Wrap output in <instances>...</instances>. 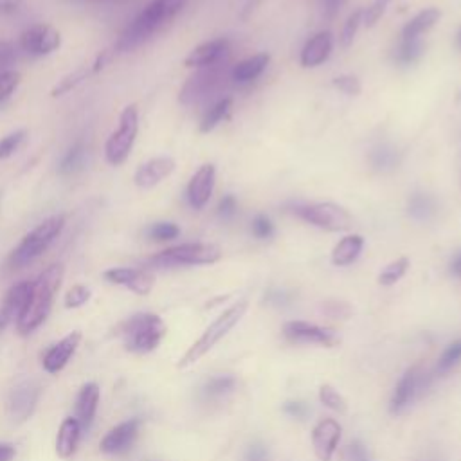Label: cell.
Instances as JSON below:
<instances>
[{
	"label": "cell",
	"mask_w": 461,
	"mask_h": 461,
	"mask_svg": "<svg viewBox=\"0 0 461 461\" xmlns=\"http://www.w3.org/2000/svg\"><path fill=\"white\" fill-rule=\"evenodd\" d=\"M188 4V0H152L125 28L114 53H130L161 33Z\"/></svg>",
	"instance_id": "1"
},
{
	"label": "cell",
	"mask_w": 461,
	"mask_h": 461,
	"mask_svg": "<svg viewBox=\"0 0 461 461\" xmlns=\"http://www.w3.org/2000/svg\"><path fill=\"white\" fill-rule=\"evenodd\" d=\"M62 279H64V267L51 265L33 281L30 299L17 317V328L22 335L35 332L48 319L53 308L55 296L62 285Z\"/></svg>",
	"instance_id": "2"
},
{
	"label": "cell",
	"mask_w": 461,
	"mask_h": 461,
	"mask_svg": "<svg viewBox=\"0 0 461 461\" xmlns=\"http://www.w3.org/2000/svg\"><path fill=\"white\" fill-rule=\"evenodd\" d=\"M249 308V301L247 299H240L235 305H231L227 310H224L208 328L206 332L190 346V350L182 355V359L179 360V368L186 369L190 366H193L195 362H199L206 353H209L245 315Z\"/></svg>",
	"instance_id": "3"
},
{
	"label": "cell",
	"mask_w": 461,
	"mask_h": 461,
	"mask_svg": "<svg viewBox=\"0 0 461 461\" xmlns=\"http://www.w3.org/2000/svg\"><path fill=\"white\" fill-rule=\"evenodd\" d=\"M229 80H231L229 58L215 66L200 67L193 76H190V80L181 89L179 102L186 107L206 103L211 98H215Z\"/></svg>",
	"instance_id": "4"
},
{
	"label": "cell",
	"mask_w": 461,
	"mask_h": 461,
	"mask_svg": "<svg viewBox=\"0 0 461 461\" xmlns=\"http://www.w3.org/2000/svg\"><path fill=\"white\" fill-rule=\"evenodd\" d=\"M64 227H66V215H55L40 222L33 231H30L22 238L19 247L12 253L10 265L13 269H21L35 262L37 258H40L51 247V244L62 235Z\"/></svg>",
	"instance_id": "5"
},
{
	"label": "cell",
	"mask_w": 461,
	"mask_h": 461,
	"mask_svg": "<svg viewBox=\"0 0 461 461\" xmlns=\"http://www.w3.org/2000/svg\"><path fill=\"white\" fill-rule=\"evenodd\" d=\"M121 335L129 351L150 353L166 335V323L157 314L141 312L121 324Z\"/></svg>",
	"instance_id": "6"
},
{
	"label": "cell",
	"mask_w": 461,
	"mask_h": 461,
	"mask_svg": "<svg viewBox=\"0 0 461 461\" xmlns=\"http://www.w3.org/2000/svg\"><path fill=\"white\" fill-rule=\"evenodd\" d=\"M222 258V251L215 244L191 242L173 245L150 258V263L161 269L184 267V265H213Z\"/></svg>",
	"instance_id": "7"
},
{
	"label": "cell",
	"mask_w": 461,
	"mask_h": 461,
	"mask_svg": "<svg viewBox=\"0 0 461 461\" xmlns=\"http://www.w3.org/2000/svg\"><path fill=\"white\" fill-rule=\"evenodd\" d=\"M137 132H139V112L136 105H129L120 116L118 130L111 134L105 145V155L112 166H120L129 159L134 148V143L137 139Z\"/></svg>",
	"instance_id": "8"
},
{
	"label": "cell",
	"mask_w": 461,
	"mask_h": 461,
	"mask_svg": "<svg viewBox=\"0 0 461 461\" xmlns=\"http://www.w3.org/2000/svg\"><path fill=\"white\" fill-rule=\"evenodd\" d=\"M296 215L305 222L328 233L348 231L353 224L350 211L333 202H315V204L297 206Z\"/></svg>",
	"instance_id": "9"
},
{
	"label": "cell",
	"mask_w": 461,
	"mask_h": 461,
	"mask_svg": "<svg viewBox=\"0 0 461 461\" xmlns=\"http://www.w3.org/2000/svg\"><path fill=\"white\" fill-rule=\"evenodd\" d=\"M430 377L429 373L423 369L421 364H416L412 368H409L402 378L398 380L393 396H391V403L389 409L393 414L402 412L405 407H409L420 395L421 391L429 386Z\"/></svg>",
	"instance_id": "10"
},
{
	"label": "cell",
	"mask_w": 461,
	"mask_h": 461,
	"mask_svg": "<svg viewBox=\"0 0 461 461\" xmlns=\"http://www.w3.org/2000/svg\"><path fill=\"white\" fill-rule=\"evenodd\" d=\"M62 46L58 30L49 24H35L21 37V49L30 57H48Z\"/></svg>",
	"instance_id": "11"
},
{
	"label": "cell",
	"mask_w": 461,
	"mask_h": 461,
	"mask_svg": "<svg viewBox=\"0 0 461 461\" xmlns=\"http://www.w3.org/2000/svg\"><path fill=\"white\" fill-rule=\"evenodd\" d=\"M283 335L290 342L319 344L324 348H332L339 342V337L332 328H324V326L306 323V321H288L283 326Z\"/></svg>",
	"instance_id": "12"
},
{
	"label": "cell",
	"mask_w": 461,
	"mask_h": 461,
	"mask_svg": "<svg viewBox=\"0 0 461 461\" xmlns=\"http://www.w3.org/2000/svg\"><path fill=\"white\" fill-rule=\"evenodd\" d=\"M40 384L35 378H26L22 382H19L12 395H10V416L13 421L22 423L26 421L37 409V403L40 400Z\"/></svg>",
	"instance_id": "13"
},
{
	"label": "cell",
	"mask_w": 461,
	"mask_h": 461,
	"mask_svg": "<svg viewBox=\"0 0 461 461\" xmlns=\"http://www.w3.org/2000/svg\"><path fill=\"white\" fill-rule=\"evenodd\" d=\"M341 434H342V427L333 418H324L314 427L312 445H314V452L319 461H332V457L339 447Z\"/></svg>",
	"instance_id": "14"
},
{
	"label": "cell",
	"mask_w": 461,
	"mask_h": 461,
	"mask_svg": "<svg viewBox=\"0 0 461 461\" xmlns=\"http://www.w3.org/2000/svg\"><path fill=\"white\" fill-rule=\"evenodd\" d=\"M105 279L111 281L112 285H121L127 287L129 290L139 294V296H146L152 292L154 285H155V278L154 274H150L148 270L143 269H130V267H118V269H109L105 270Z\"/></svg>",
	"instance_id": "15"
},
{
	"label": "cell",
	"mask_w": 461,
	"mask_h": 461,
	"mask_svg": "<svg viewBox=\"0 0 461 461\" xmlns=\"http://www.w3.org/2000/svg\"><path fill=\"white\" fill-rule=\"evenodd\" d=\"M215 181L217 170L213 164H204L195 172L188 184V200L193 209H202L209 202L215 190Z\"/></svg>",
	"instance_id": "16"
},
{
	"label": "cell",
	"mask_w": 461,
	"mask_h": 461,
	"mask_svg": "<svg viewBox=\"0 0 461 461\" xmlns=\"http://www.w3.org/2000/svg\"><path fill=\"white\" fill-rule=\"evenodd\" d=\"M139 425H141V421L137 418L120 423L118 427L111 429L105 434V438L100 443V448L105 454H121V452L129 450L139 434Z\"/></svg>",
	"instance_id": "17"
},
{
	"label": "cell",
	"mask_w": 461,
	"mask_h": 461,
	"mask_svg": "<svg viewBox=\"0 0 461 461\" xmlns=\"http://www.w3.org/2000/svg\"><path fill=\"white\" fill-rule=\"evenodd\" d=\"M227 55H229V40L227 39H215V40L204 42L199 48H195L188 55L184 64H186V67L200 69V67L215 66V64L226 60Z\"/></svg>",
	"instance_id": "18"
},
{
	"label": "cell",
	"mask_w": 461,
	"mask_h": 461,
	"mask_svg": "<svg viewBox=\"0 0 461 461\" xmlns=\"http://www.w3.org/2000/svg\"><path fill=\"white\" fill-rule=\"evenodd\" d=\"M175 172V161L172 157H155L143 163L136 172V186L139 188H154L168 179Z\"/></svg>",
	"instance_id": "19"
},
{
	"label": "cell",
	"mask_w": 461,
	"mask_h": 461,
	"mask_svg": "<svg viewBox=\"0 0 461 461\" xmlns=\"http://www.w3.org/2000/svg\"><path fill=\"white\" fill-rule=\"evenodd\" d=\"M82 341V332H71L67 337H64L60 342H57L46 355H44V369L48 373H58L62 371L75 351L78 350Z\"/></svg>",
	"instance_id": "20"
},
{
	"label": "cell",
	"mask_w": 461,
	"mask_h": 461,
	"mask_svg": "<svg viewBox=\"0 0 461 461\" xmlns=\"http://www.w3.org/2000/svg\"><path fill=\"white\" fill-rule=\"evenodd\" d=\"M31 288H33V281H22L10 288L3 306H0V332L6 330V326L12 323L13 317H19V314L22 312V308L30 299Z\"/></svg>",
	"instance_id": "21"
},
{
	"label": "cell",
	"mask_w": 461,
	"mask_h": 461,
	"mask_svg": "<svg viewBox=\"0 0 461 461\" xmlns=\"http://www.w3.org/2000/svg\"><path fill=\"white\" fill-rule=\"evenodd\" d=\"M333 42H332V35L328 31H321L317 35H314L303 48L301 51V66L305 69H314L319 67L321 64H324L332 53Z\"/></svg>",
	"instance_id": "22"
},
{
	"label": "cell",
	"mask_w": 461,
	"mask_h": 461,
	"mask_svg": "<svg viewBox=\"0 0 461 461\" xmlns=\"http://www.w3.org/2000/svg\"><path fill=\"white\" fill-rule=\"evenodd\" d=\"M100 396H102L100 386L94 382H89L80 389V395L76 400V420L80 421L82 429L91 427L98 411Z\"/></svg>",
	"instance_id": "23"
},
{
	"label": "cell",
	"mask_w": 461,
	"mask_h": 461,
	"mask_svg": "<svg viewBox=\"0 0 461 461\" xmlns=\"http://www.w3.org/2000/svg\"><path fill=\"white\" fill-rule=\"evenodd\" d=\"M269 62H270V57L267 53H260L251 58H245L231 67V80L240 85L251 84L263 75Z\"/></svg>",
	"instance_id": "24"
},
{
	"label": "cell",
	"mask_w": 461,
	"mask_h": 461,
	"mask_svg": "<svg viewBox=\"0 0 461 461\" xmlns=\"http://www.w3.org/2000/svg\"><path fill=\"white\" fill-rule=\"evenodd\" d=\"M80 434H82V425L76 418L71 416L62 421L57 436V454L62 459H69L76 452Z\"/></svg>",
	"instance_id": "25"
},
{
	"label": "cell",
	"mask_w": 461,
	"mask_h": 461,
	"mask_svg": "<svg viewBox=\"0 0 461 461\" xmlns=\"http://www.w3.org/2000/svg\"><path fill=\"white\" fill-rule=\"evenodd\" d=\"M364 249V238L360 235H348L339 240L332 251V263L335 267L351 265Z\"/></svg>",
	"instance_id": "26"
},
{
	"label": "cell",
	"mask_w": 461,
	"mask_h": 461,
	"mask_svg": "<svg viewBox=\"0 0 461 461\" xmlns=\"http://www.w3.org/2000/svg\"><path fill=\"white\" fill-rule=\"evenodd\" d=\"M441 19V12L436 8H427L414 15L402 30V40H418L423 33H427L430 28L436 26V22Z\"/></svg>",
	"instance_id": "27"
},
{
	"label": "cell",
	"mask_w": 461,
	"mask_h": 461,
	"mask_svg": "<svg viewBox=\"0 0 461 461\" xmlns=\"http://www.w3.org/2000/svg\"><path fill=\"white\" fill-rule=\"evenodd\" d=\"M231 107H233L231 98H222L215 105H211L200 121V132L209 134L211 130H215L226 120V116L231 112Z\"/></svg>",
	"instance_id": "28"
},
{
	"label": "cell",
	"mask_w": 461,
	"mask_h": 461,
	"mask_svg": "<svg viewBox=\"0 0 461 461\" xmlns=\"http://www.w3.org/2000/svg\"><path fill=\"white\" fill-rule=\"evenodd\" d=\"M87 163V146L80 141L69 148V152L64 155L58 172L62 175H75L85 168Z\"/></svg>",
	"instance_id": "29"
},
{
	"label": "cell",
	"mask_w": 461,
	"mask_h": 461,
	"mask_svg": "<svg viewBox=\"0 0 461 461\" xmlns=\"http://www.w3.org/2000/svg\"><path fill=\"white\" fill-rule=\"evenodd\" d=\"M409 215L418 222H427L436 215V200L425 193H414L407 202Z\"/></svg>",
	"instance_id": "30"
},
{
	"label": "cell",
	"mask_w": 461,
	"mask_h": 461,
	"mask_svg": "<svg viewBox=\"0 0 461 461\" xmlns=\"http://www.w3.org/2000/svg\"><path fill=\"white\" fill-rule=\"evenodd\" d=\"M371 166L378 172H389L395 170L400 164V154L391 145H380L377 146L369 155Z\"/></svg>",
	"instance_id": "31"
},
{
	"label": "cell",
	"mask_w": 461,
	"mask_h": 461,
	"mask_svg": "<svg viewBox=\"0 0 461 461\" xmlns=\"http://www.w3.org/2000/svg\"><path fill=\"white\" fill-rule=\"evenodd\" d=\"M407 269H409V260H407L405 256H402V258L391 262V263L378 274V283H380L382 287H391V285L398 283V281L405 276Z\"/></svg>",
	"instance_id": "32"
},
{
	"label": "cell",
	"mask_w": 461,
	"mask_h": 461,
	"mask_svg": "<svg viewBox=\"0 0 461 461\" xmlns=\"http://www.w3.org/2000/svg\"><path fill=\"white\" fill-rule=\"evenodd\" d=\"M319 400L324 407L339 412V414H344L348 411V403H346V398L330 384H323L319 387Z\"/></svg>",
	"instance_id": "33"
},
{
	"label": "cell",
	"mask_w": 461,
	"mask_h": 461,
	"mask_svg": "<svg viewBox=\"0 0 461 461\" xmlns=\"http://www.w3.org/2000/svg\"><path fill=\"white\" fill-rule=\"evenodd\" d=\"M421 49H423V46H421L420 39L418 40H402L400 48L395 53V60L400 66H411L421 57V53H423Z\"/></svg>",
	"instance_id": "34"
},
{
	"label": "cell",
	"mask_w": 461,
	"mask_h": 461,
	"mask_svg": "<svg viewBox=\"0 0 461 461\" xmlns=\"http://www.w3.org/2000/svg\"><path fill=\"white\" fill-rule=\"evenodd\" d=\"M181 235V227L173 222H155L146 229V236L154 242H170Z\"/></svg>",
	"instance_id": "35"
},
{
	"label": "cell",
	"mask_w": 461,
	"mask_h": 461,
	"mask_svg": "<svg viewBox=\"0 0 461 461\" xmlns=\"http://www.w3.org/2000/svg\"><path fill=\"white\" fill-rule=\"evenodd\" d=\"M459 360H461V339L450 342V344L443 350L441 357L438 359L436 371H438L439 375H443V373L450 371L456 364H459Z\"/></svg>",
	"instance_id": "36"
},
{
	"label": "cell",
	"mask_w": 461,
	"mask_h": 461,
	"mask_svg": "<svg viewBox=\"0 0 461 461\" xmlns=\"http://www.w3.org/2000/svg\"><path fill=\"white\" fill-rule=\"evenodd\" d=\"M235 377H229V375H222V377H215L211 378L206 386H204V395L208 398H218V396H224L226 393L233 391L235 389Z\"/></svg>",
	"instance_id": "37"
},
{
	"label": "cell",
	"mask_w": 461,
	"mask_h": 461,
	"mask_svg": "<svg viewBox=\"0 0 461 461\" xmlns=\"http://www.w3.org/2000/svg\"><path fill=\"white\" fill-rule=\"evenodd\" d=\"M26 136H28L26 130H17V132L0 139V161L10 159L12 155H15L19 152V148L24 145Z\"/></svg>",
	"instance_id": "38"
},
{
	"label": "cell",
	"mask_w": 461,
	"mask_h": 461,
	"mask_svg": "<svg viewBox=\"0 0 461 461\" xmlns=\"http://www.w3.org/2000/svg\"><path fill=\"white\" fill-rule=\"evenodd\" d=\"M91 73H93L91 69H89V71H87V69H78L76 73L66 76V78L53 89L51 96H53V98H58V96H64V94L71 93V91L76 89L84 80H87V76H89Z\"/></svg>",
	"instance_id": "39"
},
{
	"label": "cell",
	"mask_w": 461,
	"mask_h": 461,
	"mask_svg": "<svg viewBox=\"0 0 461 461\" xmlns=\"http://www.w3.org/2000/svg\"><path fill=\"white\" fill-rule=\"evenodd\" d=\"M362 13H364V10H355V12L348 17V21L344 22L342 35H341V44H342L344 48H350V46L353 44L355 35H357V31H359V26L362 24Z\"/></svg>",
	"instance_id": "40"
},
{
	"label": "cell",
	"mask_w": 461,
	"mask_h": 461,
	"mask_svg": "<svg viewBox=\"0 0 461 461\" xmlns=\"http://www.w3.org/2000/svg\"><path fill=\"white\" fill-rule=\"evenodd\" d=\"M19 84H21V73L17 71L0 73V103H4L8 98H12Z\"/></svg>",
	"instance_id": "41"
},
{
	"label": "cell",
	"mask_w": 461,
	"mask_h": 461,
	"mask_svg": "<svg viewBox=\"0 0 461 461\" xmlns=\"http://www.w3.org/2000/svg\"><path fill=\"white\" fill-rule=\"evenodd\" d=\"M389 4H391V0H373V4H371L368 10H364V13H362V24H364L366 28L377 26V22H378V21L384 17V13L387 12Z\"/></svg>",
	"instance_id": "42"
},
{
	"label": "cell",
	"mask_w": 461,
	"mask_h": 461,
	"mask_svg": "<svg viewBox=\"0 0 461 461\" xmlns=\"http://www.w3.org/2000/svg\"><path fill=\"white\" fill-rule=\"evenodd\" d=\"M91 299V288L85 285H75L66 294V308H80Z\"/></svg>",
	"instance_id": "43"
},
{
	"label": "cell",
	"mask_w": 461,
	"mask_h": 461,
	"mask_svg": "<svg viewBox=\"0 0 461 461\" xmlns=\"http://www.w3.org/2000/svg\"><path fill=\"white\" fill-rule=\"evenodd\" d=\"M332 85L337 89V91H341V93H344L346 96H359L360 94V82L355 78V76H351V75H342V76H337L333 82H332Z\"/></svg>",
	"instance_id": "44"
},
{
	"label": "cell",
	"mask_w": 461,
	"mask_h": 461,
	"mask_svg": "<svg viewBox=\"0 0 461 461\" xmlns=\"http://www.w3.org/2000/svg\"><path fill=\"white\" fill-rule=\"evenodd\" d=\"M253 235L258 238V240H267L274 235V224L270 222L269 217L265 215H258L254 220H253Z\"/></svg>",
	"instance_id": "45"
},
{
	"label": "cell",
	"mask_w": 461,
	"mask_h": 461,
	"mask_svg": "<svg viewBox=\"0 0 461 461\" xmlns=\"http://www.w3.org/2000/svg\"><path fill=\"white\" fill-rule=\"evenodd\" d=\"M17 62V49L10 42H0V73L12 71L10 67Z\"/></svg>",
	"instance_id": "46"
},
{
	"label": "cell",
	"mask_w": 461,
	"mask_h": 461,
	"mask_svg": "<svg viewBox=\"0 0 461 461\" xmlns=\"http://www.w3.org/2000/svg\"><path fill=\"white\" fill-rule=\"evenodd\" d=\"M323 310H324L326 315L337 317V319H346L351 312V308L342 301H328V303L323 305Z\"/></svg>",
	"instance_id": "47"
},
{
	"label": "cell",
	"mask_w": 461,
	"mask_h": 461,
	"mask_svg": "<svg viewBox=\"0 0 461 461\" xmlns=\"http://www.w3.org/2000/svg\"><path fill=\"white\" fill-rule=\"evenodd\" d=\"M236 209H238L236 199L233 195H226L218 204V217L224 220H231L236 215Z\"/></svg>",
	"instance_id": "48"
},
{
	"label": "cell",
	"mask_w": 461,
	"mask_h": 461,
	"mask_svg": "<svg viewBox=\"0 0 461 461\" xmlns=\"http://www.w3.org/2000/svg\"><path fill=\"white\" fill-rule=\"evenodd\" d=\"M346 461H369L366 447L360 441L350 443V447L346 450Z\"/></svg>",
	"instance_id": "49"
},
{
	"label": "cell",
	"mask_w": 461,
	"mask_h": 461,
	"mask_svg": "<svg viewBox=\"0 0 461 461\" xmlns=\"http://www.w3.org/2000/svg\"><path fill=\"white\" fill-rule=\"evenodd\" d=\"M245 461H269V454H267V448L260 443H254L251 445V448L247 450V456H245Z\"/></svg>",
	"instance_id": "50"
},
{
	"label": "cell",
	"mask_w": 461,
	"mask_h": 461,
	"mask_svg": "<svg viewBox=\"0 0 461 461\" xmlns=\"http://www.w3.org/2000/svg\"><path fill=\"white\" fill-rule=\"evenodd\" d=\"M21 10V0H0V17L13 15Z\"/></svg>",
	"instance_id": "51"
},
{
	"label": "cell",
	"mask_w": 461,
	"mask_h": 461,
	"mask_svg": "<svg viewBox=\"0 0 461 461\" xmlns=\"http://www.w3.org/2000/svg\"><path fill=\"white\" fill-rule=\"evenodd\" d=\"M344 4V0H324V12L328 19H335Z\"/></svg>",
	"instance_id": "52"
},
{
	"label": "cell",
	"mask_w": 461,
	"mask_h": 461,
	"mask_svg": "<svg viewBox=\"0 0 461 461\" xmlns=\"http://www.w3.org/2000/svg\"><path fill=\"white\" fill-rule=\"evenodd\" d=\"M285 411H287L290 416L301 418V416L306 414V405L301 403V402H287V403H285Z\"/></svg>",
	"instance_id": "53"
},
{
	"label": "cell",
	"mask_w": 461,
	"mask_h": 461,
	"mask_svg": "<svg viewBox=\"0 0 461 461\" xmlns=\"http://www.w3.org/2000/svg\"><path fill=\"white\" fill-rule=\"evenodd\" d=\"M15 457V447L10 443H0V461H12Z\"/></svg>",
	"instance_id": "54"
},
{
	"label": "cell",
	"mask_w": 461,
	"mask_h": 461,
	"mask_svg": "<svg viewBox=\"0 0 461 461\" xmlns=\"http://www.w3.org/2000/svg\"><path fill=\"white\" fill-rule=\"evenodd\" d=\"M450 272L461 279V251L450 262Z\"/></svg>",
	"instance_id": "55"
},
{
	"label": "cell",
	"mask_w": 461,
	"mask_h": 461,
	"mask_svg": "<svg viewBox=\"0 0 461 461\" xmlns=\"http://www.w3.org/2000/svg\"><path fill=\"white\" fill-rule=\"evenodd\" d=\"M82 3H91V4H121V3H129V0H82Z\"/></svg>",
	"instance_id": "56"
},
{
	"label": "cell",
	"mask_w": 461,
	"mask_h": 461,
	"mask_svg": "<svg viewBox=\"0 0 461 461\" xmlns=\"http://www.w3.org/2000/svg\"><path fill=\"white\" fill-rule=\"evenodd\" d=\"M457 46H459V49H461V30H459V33H457Z\"/></svg>",
	"instance_id": "57"
}]
</instances>
